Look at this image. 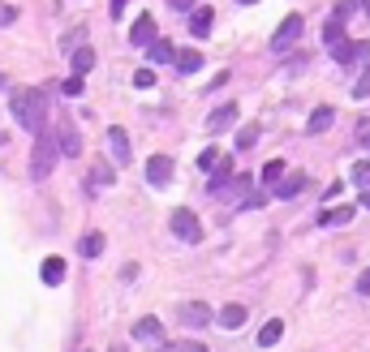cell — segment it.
<instances>
[{
	"label": "cell",
	"instance_id": "6da1fadb",
	"mask_svg": "<svg viewBox=\"0 0 370 352\" xmlns=\"http://www.w3.org/2000/svg\"><path fill=\"white\" fill-rule=\"evenodd\" d=\"M9 112H13V120H17L26 134H39L43 125H47V95H43L39 86H26V90H17V95L9 99Z\"/></svg>",
	"mask_w": 370,
	"mask_h": 352
},
{
	"label": "cell",
	"instance_id": "7a4b0ae2",
	"mask_svg": "<svg viewBox=\"0 0 370 352\" xmlns=\"http://www.w3.org/2000/svg\"><path fill=\"white\" fill-rule=\"evenodd\" d=\"M56 159H61L56 134L39 129V134H35V150H31V181H47V176H52V168H56Z\"/></svg>",
	"mask_w": 370,
	"mask_h": 352
},
{
	"label": "cell",
	"instance_id": "3957f363",
	"mask_svg": "<svg viewBox=\"0 0 370 352\" xmlns=\"http://www.w3.org/2000/svg\"><path fill=\"white\" fill-rule=\"evenodd\" d=\"M302 35H306V22H302V13H288V17L280 22V26H276V35H271V56H284V52H293Z\"/></svg>",
	"mask_w": 370,
	"mask_h": 352
},
{
	"label": "cell",
	"instance_id": "277c9868",
	"mask_svg": "<svg viewBox=\"0 0 370 352\" xmlns=\"http://www.w3.org/2000/svg\"><path fill=\"white\" fill-rule=\"evenodd\" d=\"M168 228H172V237L185 241V245H199V241H203V223H199V215L185 211V207H177V211L168 215Z\"/></svg>",
	"mask_w": 370,
	"mask_h": 352
},
{
	"label": "cell",
	"instance_id": "5b68a950",
	"mask_svg": "<svg viewBox=\"0 0 370 352\" xmlns=\"http://www.w3.org/2000/svg\"><path fill=\"white\" fill-rule=\"evenodd\" d=\"M332 61H336L340 69L370 65V43H349V39H340V43H332Z\"/></svg>",
	"mask_w": 370,
	"mask_h": 352
},
{
	"label": "cell",
	"instance_id": "8992f818",
	"mask_svg": "<svg viewBox=\"0 0 370 352\" xmlns=\"http://www.w3.org/2000/svg\"><path fill=\"white\" fill-rule=\"evenodd\" d=\"M177 318H181V326H190V331H194V326H207L215 314H211L207 301H185V305L177 310Z\"/></svg>",
	"mask_w": 370,
	"mask_h": 352
},
{
	"label": "cell",
	"instance_id": "52a82bcc",
	"mask_svg": "<svg viewBox=\"0 0 370 352\" xmlns=\"http://www.w3.org/2000/svg\"><path fill=\"white\" fill-rule=\"evenodd\" d=\"M56 146H61V155H82V138H78V129H73V120L65 116L61 125H56Z\"/></svg>",
	"mask_w": 370,
	"mask_h": 352
},
{
	"label": "cell",
	"instance_id": "ba28073f",
	"mask_svg": "<svg viewBox=\"0 0 370 352\" xmlns=\"http://www.w3.org/2000/svg\"><path fill=\"white\" fill-rule=\"evenodd\" d=\"M146 181H151L155 189H164L172 181V155H151L146 159Z\"/></svg>",
	"mask_w": 370,
	"mask_h": 352
},
{
	"label": "cell",
	"instance_id": "9c48e42d",
	"mask_svg": "<svg viewBox=\"0 0 370 352\" xmlns=\"http://www.w3.org/2000/svg\"><path fill=\"white\" fill-rule=\"evenodd\" d=\"M108 146H112V163L116 168H125L134 155H130V134L125 129H121V125H112V129H108Z\"/></svg>",
	"mask_w": 370,
	"mask_h": 352
},
{
	"label": "cell",
	"instance_id": "30bf717a",
	"mask_svg": "<svg viewBox=\"0 0 370 352\" xmlns=\"http://www.w3.org/2000/svg\"><path fill=\"white\" fill-rule=\"evenodd\" d=\"M233 155H219V163L211 168V193L215 198H224V189H229V181H233Z\"/></svg>",
	"mask_w": 370,
	"mask_h": 352
},
{
	"label": "cell",
	"instance_id": "8fae6325",
	"mask_svg": "<svg viewBox=\"0 0 370 352\" xmlns=\"http://www.w3.org/2000/svg\"><path fill=\"white\" fill-rule=\"evenodd\" d=\"M134 339H142V344H164V326H160V318H138L134 322Z\"/></svg>",
	"mask_w": 370,
	"mask_h": 352
},
{
	"label": "cell",
	"instance_id": "7c38bea8",
	"mask_svg": "<svg viewBox=\"0 0 370 352\" xmlns=\"http://www.w3.org/2000/svg\"><path fill=\"white\" fill-rule=\"evenodd\" d=\"M302 189H310V172H293L276 181V198H298Z\"/></svg>",
	"mask_w": 370,
	"mask_h": 352
},
{
	"label": "cell",
	"instance_id": "4fadbf2b",
	"mask_svg": "<svg viewBox=\"0 0 370 352\" xmlns=\"http://www.w3.org/2000/svg\"><path fill=\"white\" fill-rule=\"evenodd\" d=\"M151 39H155V17L142 13V17L134 22V31H130V43H134V47H146Z\"/></svg>",
	"mask_w": 370,
	"mask_h": 352
},
{
	"label": "cell",
	"instance_id": "5bb4252c",
	"mask_svg": "<svg viewBox=\"0 0 370 352\" xmlns=\"http://www.w3.org/2000/svg\"><path fill=\"white\" fill-rule=\"evenodd\" d=\"M233 120H237V104H219V108L207 116V129H211V134H224Z\"/></svg>",
	"mask_w": 370,
	"mask_h": 352
},
{
	"label": "cell",
	"instance_id": "9a60e30c",
	"mask_svg": "<svg viewBox=\"0 0 370 352\" xmlns=\"http://www.w3.org/2000/svg\"><path fill=\"white\" fill-rule=\"evenodd\" d=\"M211 17H215V13H211L207 5H203V9H190V35H194V39H207V35H211Z\"/></svg>",
	"mask_w": 370,
	"mask_h": 352
},
{
	"label": "cell",
	"instance_id": "2e32d148",
	"mask_svg": "<svg viewBox=\"0 0 370 352\" xmlns=\"http://www.w3.org/2000/svg\"><path fill=\"white\" fill-rule=\"evenodd\" d=\"M146 56H151V65H168L172 56H177V47H172L168 39H160V35H155L151 43H146Z\"/></svg>",
	"mask_w": 370,
	"mask_h": 352
},
{
	"label": "cell",
	"instance_id": "e0dca14e",
	"mask_svg": "<svg viewBox=\"0 0 370 352\" xmlns=\"http://www.w3.org/2000/svg\"><path fill=\"white\" fill-rule=\"evenodd\" d=\"M332 120H336V112L323 104V108H314L310 112V120H306V134H327L332 129Z\"/></svg>",
	"mask_w": 370,
	"mask_h": 352
},
{
	"label": "cell",
	"instance_id": "ac0fdd59",
	"mask_svg": "<svg viewBox=\"0 0 370 352\" xmlns=\"http://www.w3.org/2000/svg\"><path fill=\"white\" fill-rule=\"evenodd\" d=\"M215 322L224 326V331H237V326L245 322V305H237V301H233V305H224V310L215 314Z\"/></svg>",
	"mask_w": 370,
	"mask_h": 352
},
{
	"label": "cell",
	"instance_id": "d6986e66",
	"mask_svg": "<svg viewBox=\"0 0 370 352\" xmlns=\"http://www.w3.org/2000/svg\"><path fill=\"white\" fill-rule=\"evenodd\" d=\"M112 181H116V168H112V163H104V159L95 163V168H91V176H86V185H91V189H100V185H112Z\"/></svg>",
	"mask_w": 370,
	"mask_h": 352
},
{
	"label": "cell",
	"instance_id": "ffe728a7",
	"mask_svg": "<svg viewBox=\"0 0 370 352\" xmlns=\"http://www.w3.org/2000/svg\"><path fill=\"white\" fill-rule=\"evenodd\" d=\"M344 22H349V17H340V13H336V9H332V17H327V22H323V43H327V47H332V43H340V39H344Z\"/></svg>",
	"mask_w": 370,
	"mask_h": 352
},
{
	"label": "cell",
	"instance_id": "44dd1931",
	"mask_svg": "<svg viewBox=\"0 0 370 352\" xmlns=\"http://www.w3.org/2000/svg\"><path fill=\"white\" fill-rule=\"evenodd\" d=\"M104 245H108L104 232H86L82 245H78V254H82V258H100V254H104Z\"/></svg>",
	"mask_w": 370,
	"mask_h": 352
},
{
	"label": "cell",
	"instance_id": "7402d4cb",
	"mask_svg": "<svg viewBox=\"0 0 370 352\" xmlns=\"http://www.w3.org/2000/svg\"><path fill=\"white\" fill-rule=\"evenodd\" d=\"M39 275H43V284H52V288H56V284H65V258H47Z\"/></svg>",
	"mask_w": 370,
	"mask_h": 352
},
{
	"label": "cell",
	"instance_id": "603a6c76",
	"mask_svg": "<svg viewBox=\"0 0 370 352\" xmlns=\"http://www.w3.org/2000/svg\"><path fill=\"white\" fill-rule=\"evenodd\" d=\"M172 65H177V73H199L203 69V52H177Z\"/></svg>",
	"mask_w": 370,
	"mask_h": 352
},
{
	"label": "cell",
	"instance_id": "cb8c5ba5",
	"mask_svg": "<svg viewBox=\"0 0 370 352\" xmlns=\"http://www.w3.org/2000/svg\"><path fill=\"white\" fill-rule=\"evenodd\" d=\"M353 219V207H340V211H323L318 215V228H340V223Z\"/></svg>",
	"mask_w": 370,
	"mask_h": 352
},
{
	"label": "cell",
	"instance_id": "d4e9b609",
	"mask_svg": "<svg viewBox=\"0 0 370 352\" xmlns=\"http://www.w3.org/2000/svg\"><path fill=\"white\" fill-rule=\"evenodd\" d=\"M280 335H284V322L280 318H271L263 331H259V348H271V344H280Z\"/></svg>",
	"mask_w": 370,
	"mask_h": 352
},
{
	"label": "cell",
	"instance_id": "484cf974",
	"mask_svg": "<svg viewBox=\"0 0 370 352\" xmlns=\"http://www.w3.org/2000/svg\"><path fill=\"white\" fill-rule=\"evenodd\" d=\"M336 13L340 17H357V13L370 17V0H336Z\"/></svg>",
	"mask_w": 370,
	"mask_h": 352
},
{
	"label": "cell",
	"instance_id": "4316f807",
	"mask_svg": "<svg viewBox=\"0 0 370 352\" xmlns=\"http://www.w3.org/2000/svg\"><path fill=\"white\" fill-rule=\"evenodd\" d=\"M69 56H73V73H82V78L95 69V52H91V47H78V52H69Z\"/></svg>",
	"mask_w": 370,
	"mask_h": 352
},
{
	"label": "cell",
	"instance_id": "83f0119b",
	"mask_svg": "<svg viewBox=\"0 0 370 352\" xmlns=\"http://www.w3.org/2000/svg\"><path fill=\"white\" fill-rule=\"evenodd\" d=\"M160 348L164 352H207V344H199V339H164Z\"/></svg>",
	"mask_w": 370,
	"mask_h": 352
},
{
	"label": "cell",
	"instance_id": "f1b7e54d",
	"mask_svg": "<svg viewBox=\"0 0 370 352\" xmlns=\"http://www.w3.org/2000/svg\"><path fill=\"white\" fill-rule=\"evenodd\" d=\"M280 176H284V163H280V159L263 163V185H267V189H276V181H280Z\"/></svg>",
	"mask_w": 370,
	"mask_h": 352
},
{
	"label": "cell",
	"instance_id": "f546056e",
	"mask_svg": "<svg viewBox=\"0 0 370 352\" xmlns=\"http://www.w3.org/2000/svg\"><path fill=\"white\" fill-rule=\"evenodd\" d=\"M259 134H263V129H259V125H245V129L237 134V150H250V146L259 142Z\"/></svg>",
	"mask_w": 370,
	"mask_h": 352
},
{
	"label": "cell",
	"instance_id": "4dcf8cb0",
	"mask_svg": "<svg viewBox=\"0 0 370 352\" xmlns=\"http://www.w3.org/2000/svg\"><path fill=\"white\" fill-rule=\"evenodd\" d=\"M353 185L370 189V159H357V163H353Z\"/></svg>",
	"mask_w": 370,
	"mask_h": 352
},
{
	"label": "cell",
	"instance_id": "1f68e13d",
	"mask_svg": "<svg viewBox=\"0 0 370 352\" xmlns=\"http://www.w3.org/2000/svg\"><path fill=\"white\" fill-rule=\"evenodd\" d=\"M219 155H224V150H215V146H207L203 155H199V172H211V168L219 163Z\"/></svg>",
	"mask_w": 370,
	"mask_h": 352
},
{
	"label": "cell",
	"instance_id": "d6a6232c",
	"mask_svg": "<svg viewBox=\"0 0 370 352\" xmlns=\"http://www.w3.org/2000/svg\"><path fill=\"white\" fill-rule=\"evenodd\" d=\"M61 90H65L69 99H78V95L86 90V82H82V73H73V78H69V82H61Z\"/></svg>",
	"mask_w": 370,
	"mask_h": 352
},
{
	"label": "cell",
	"instance_id": "836d02e7",
	"mask_svg": "<svg viewBox=\"0 0 370 352\" xmlns=\"http://www.w3.org/2000/svg\"><path fill=\"white\" fill-rule=\"evenodd\" d=\"M134 86H138V90L155 86V73H151V69H138V73H134Z\"/></svg>",
	"mask_w": 370,
	"mask_h": 352
},
{
	"label": "cell",
	"instance_id": "e575fe53",
	"mask_svg": "<svg viewBox=\"0 0 370 352\" xmlns=\"http://www.w3.org/2000/svg\"><path fill=\"white\" fill-rule=\"evenodd\" d=\"M353 99H370V69L357 78V86H353Z\"/></svg>",
	"mask_w": 370,
	"mask_h": 352
},
{
	"label": "cell",
	"instance_id": "d590c367",
	"mask_svg": "<svg viewBox=\"0 0 370 352\" xmlns=\"http://www.w3.org/2000/svg\"><path fill=\"white\" fill-rule=\"evenodd\" d=\"M13 17H17V9H13V5H5V0H0V26H9Z\"/></svg>",
	"mask_w": 370,
	"mask_h": 352
},
{
	"label": "cell",
	"instance_id": "8d00e7d4",
	"mask_svg": "<svg viewBox=\"0 0 370 352\" xmlns=\"http://www.w3.org/2000/svg\"><path fill=\"white\" fill-rule=\"evenodd\" d=\"M357 292H362V296H370V266L357 275Z\"/></svg>",
	"mask_w": 370,
	"mask_h": 352
},
{
	"label": "cell",
	"instance_id": "74e56055",
	"mask_svg": "<svg viewBox=\"0 0 370 352\" xmlns=\"http://www.w3.org/2000/svg\"><path fill=\"white\" fill-rule=\"evenodd\" d=\"M357 142L370 146V120H357Z\"/></svg>",
	"mask_w": 370,
	"mask_h": 352
},
{
	"label": "cell",
	"instance_id": "f35d334b",
	"mask_svg": "<svg viewBox=\"0 0 370 352\" xmlns=\"http://www.w3.org/2000/svg\"><path fill=\"white\" fill-rule=\"evenodd\" d=\"M168 5L177 9V13H190V9H194V0H168Z\"/></svg>",
	"mask_w": 370,
	"mask_h": 352
},
{
	"label": "cell",
	"instance_id": "ab89813d",
	"mask_svg": "<svg viewBox=\"0 0 370 352\" xmlns=\"http://www.w3.org/2000/svg\"><path fill=\"white\" fill-rule=\"evenodd\" d=\"M125 5H130V0H112V17H121V13H125Z\"/></svg>",
	"mask_w": 370,
	"mask_h": 352
},
{
	"label": "cell",
	"instance_id": "60d3db41",
	"mask_svg": "<svg viewBox=\"0 0 370 352\" xmlns=\"http://www.w3.org/2000/svg\"><path fill=\"white\" fill-rule=\"evenodd\" d=\"M362 207H366V211H370V189H362Z\"/></svg>",
	"mask_w": 370,
	"mask_h": 352
},
{
	"label": "cell",
	"instance_id": "b9f144b4",
	"mask_svg": "<svg viewBox=\"0 0 370 352\" xmlns=\"http://www.w3.org/2000/svg\"><path fill=\"white\" fill-rule=\"evenodd\" d=\"M5 86H9V78H5V73H0V90H5Z\"/></svg>",
	"mask_w": 370,
	"mask_h": 352
},
{
	"label": "cell",
	"instance_id": "7bdbcfd3",
	"mask_svg": "<svg viewBox=\"0 0 370 352\" xmlns=\"http://www.w3.org/2000/svg\"><path fill=\"white\" fill-rule=\"evenodd\" d=\"M241 5H259V0H241Z\"/></svg>",
	"mask_w": 370,
	"mask_h": 352
},
{
	"label": "cell",
	"instance_id": "ee69618b",
	"mask_svg": "<svg viewBox=\"0 0 370 352\" xmlns=\"http://www.w3.org/2000/svg\"><path fill=\"white\" fill-rule=\"evenodd\" d=\"M108 352H125V348H108Z\"/></svg>",
	"mask_w": 370,
	"mask_h": 352
}]
</instances>
